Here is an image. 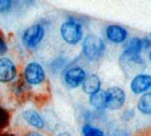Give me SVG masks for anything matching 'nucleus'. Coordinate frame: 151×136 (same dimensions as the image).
Instances as JSON below:
<instances>
[{
	"mask_svg": "<svg viewBox=\"0 0 151 136\" xmlns=\"http://www.w3.org/2000/svg\"><path fill=\"white\" fill-rule=\"evenodd\" d=\"M23 119L29 124L31 126H33V128L35 129H42L44 128V125H45V122L43 119V117L38 113L37 111L34 110H27L23 112Z\"/></svg>",
	"mask_w": 151,
	"mask_h": 136,
	"instance_id": "11",
	"label": "nucleus"
},
{
	"mask_svg": "<svg viewBox=\"0 0 151 136\" xmlns=\"http://www.w3.org/2000/svg\"><path fill=\"white\" fill-rule=\"evenodd\" d=\"M90 105L96 110H105L106 108V97H105V91H98L95 94L90 95L89 99Z\"/></svg>",
	"mask_w": 151,
	"mask_h": 136,
	"instance_id": "12",
	"label": "nucleus"
},
{
	"mask_svg": "<svg viewBox=\"0 0 151 136\" xmlns=\"http://www.w3.org/2000/svg\"><path fill=\"white\" fill-rule=\"evenodd\" d=\"M60 32L63 40L71 45L78 44L83 37V29L81 23H78L77 21H73V19H68V21L63 22L60 28Z\"/></svg>",
	"mask_w": 151,
	"mask_h": 136,
	"instance_id": "2",
	"label": "nucleus"
},
{
	"mask_svg": "<svg viewBox=\"0 0 151 136\" xmlns=\"http://www.w3.org/2000/svg\"><path fill=\"white\" fill-rule=\"evenodd\" d=\"M0 136H12V135H7V134H0Z\"/></svg>",
	"mask_w": 151,
	"mask_h": 136,
	"instance_id": "22",
	"label": "nucleus"
},
{
	"mask_svg": "<svg viewBox=\"0 0 151 136\" xmlns=\"http://www.w3.org/2000/svg\"><path fill=\"white\" fill-rule=\"evenodd\" d=\"M7 123H9V114L4 108L0 107V129L5 128Z\"/></svg>",
	"mask_w": 151,
	"mask_h": 136,
	"instance_id": "16",
	"label": "nucleus"
},
{
	"mask_svg": "<svg viewBox=\"0 0 151 136\" xmlns=\"http://www.w3.org/2000/svg\"><path fill=\"white\" fill-rule=\"evenodd\" d=\"M86 77H87V73L84 72L83 68L72 67L65 73V83L68 87L74 89V87H78L79 85H82V83L86 79Z\"/></svg>",
	"mask_w": 151,
	"mask_h": 136,
	"instance_id": "6",
	"label": "nucleus"
},
{
	"mask_svg": "<svg viewBox=\"0 0 151 136\" xmlns=\"http://www.w3.org/2000/svg\"><path fill=\"white\" fill-rule=\"evenodd\" d=\"M24 79L29 85H40L45 80L44 68L38 62L28 63L24 68Z\"/></svg>",
	"mask_w": 151,
	"mask_h": 136,
	"instance_id": "4",
	"label": "nucleus"
},
{
	"mask_svg": "<svg viewBox=\"0 0 151 136\" xmlns=\"http://www.w3.org/2000/svg\"><path fill=\"white\" fill-rule=\"evenodd\" d=\"M138 110L143 114L151 115V92H145L139 99L138 102Z\"/></svg>",
	"mask_w": 151,
	"mask_h": 136,
	"instance_id": "13",
	"label": "nucleus"
},
{
	"mask_svg": "<svg viewBox=\"0 0 151 136\" xmlns=\"http://www.w3.org/2000/svg\"><path fill=\"white\" fill-rule=\"evenodd\" d=\"M149 58H150V61H151V52H150V55H149Z\"/></svg>",
	"mask_w": 151,
	"mask_h": 136,
	"instance_id": "23",
	"label": "nucleus"
},
{
	"mask_svg": "<svg viewBox=\"0 0 151 136\" xmlns=\"http://www.w3.org/2000/svg\"><path fill=\"white\" fill-rule=\"evenodd\" d=\"M82 132H83V136H105L102 130L95 128V126H93L90 124L84 125L82 129Z\"/></svg>",
	"mask_w": 151,
	"mask_h": 136,
	"instance_id": "15",
	"label": "nucleus"
},
{
	"mask_svg": "<svg viewBox=\"0 0 151 136\" xmlns=\"http://www.w3.org/2000/svg\"><path fill=\"white\" fill-rule=\"evenodd\" d=\"M105 52V44L102 39L96 35H88L83 42V54L88 60L96 61Z\"/></svg>",
	"mask_w": 151,
	"mask_h": 136,
	"instance_id": "1",
	"label": "nucleus"
},
{
	"mask_svg": "<svg viewBox=\"0 0 151 136\" xmlns=\"http://www.w3.org/2000/svg\"><path fill=\"white\" fill-rule=\"evenodd\" d=\"M44 34H45V31L42 24H33L24 31L22 35V42L27 47L33 49L39 45V43L44 38Z\"/></svg>",
	"mask_w": 151,
	"mask_h": 136,
	"instance_id": "3",
	"label": "nucleus"
},
{
	"mask_svg": "<svg viewBox=\"0 0 151 136\" xmlns=\"http://www.w3.org/2000/svg\"><path fill=\"white\" fill-rule=\"evenodd\" d=\"M82 87H83V91L88 95H93V94L100 91V87H101L100 78L96 74L87 75L84 82L82 83Z\"/></svg>",
	"mask_w": 151,
	"mask_h": 136,
	"instance_id": "10",
	"label": "nucleus"
},
{
	"mask_svg": "<svg viewBox=\"0 0 151 136\" xmlns=\"http://www.w3.org/2000/svg\"><path fill=\"white\" fill-rule=\"evenodd\" d=\"M143 45H144V47H150L151 46V40L150 39H143Z\"/></svg>",
	"mask_w": 151,
	"mask_h": 136,
	"instance_id": "19",
	"label": "nucleus"
},
{
	"mask_svg": "<svg viewBox=\"0 0 151 136\" xmlns=\"http://www.w3.org/2000/svg\"><path fill=\"white\" fill-rule=\"evenodd\" d=\"M150 37H151V34H150Z\"/></svg>",
	"mask_w": 151,
	"mask_h": 136,
	"instance_id": "24",
	"label": "nucleus"
},
{
	"mask_svg": "<svg viewBox=\"0 0 151 136\" xmlns=\"http://www.w3.org/2000/svg\"><path fill=\"white\" fill-rule=\"evenodd\" d=\"M106 97V108L119 110L126 102V94L118 86H112L105 91Z\"/></svg>",
	"mask_w": 151,
	"mask_h": 136,
	"instance_id": "5",
	"label": "nucleus"
},
{
	"mask_svg": "<svg viewBox=\"0 0 151 136\" xmlns=\"http://www.w3.org/2000/svg\"><path fill=\"white\" fill-rule=\"evenodd\" d=\"M144 49L143 45V39L139 38H133L127 42L126 44V52H135V54H140V51Z\"/></svg>",
	"mask_w": 151,
	"mask_h": 136,
	"instance_id": "14",
	"label": "nucleus"
},
{
	"mask_svg": "<svg viewBox=\"0 0 151 136\" xmlns=\"http://www.w3.org/2000/svg\"><path fill=\"white\" fill-rule=\"evenodd\" d=\"M26 136H43V135H40L39 132H29V134L26 135Z\"/></svg>",
	"mask_w": 151,
	"mask_h": 136,
	"instance_id": "20",
	"label": "nucleus"
},
{
	"mask_svg": "<svg viewBox=\"0 0 151 136\" xmlns=\"http://www.w3.org/2000/svg\"><path fill=\"white\" fill-rule=\"evenodd\" d=\"M58 136H71V135H70L68 132H60Z\"/></svg>",
	"mask_w": 151,
	"mask_h": 136,
	"instance_id": "21",
	"label": "nucleus"
},
{
	"mask_svg": "<svg viewBox=\"0 0 151 136\" xmlns=\"http://www.w3.org/2000/svg\"><path fill=\"white\" fill-rule=\"evenodd\" d=\"M151 87V75L150 74H138L133 78L130 83V90L133 94H145Z\"/></svg>",
	"mask_w": 151,
	"mask_h": 136,
	"instance_id": "8",
	"label": "nucleus"
},
{
	"mask_svg": "<svg viewBox=\"0 0 151 136\" xmlns=\"http://www.w3.org/2000/svg\"><path fill=\"white\" fill-rule=\"evenodd\" d=\"M17 71L15 63L10 58H0V83H10L16 78Z\"/></svg>",
	"mask_w": 151,
	"mask_h": 136,
	"instance_id": "7",
	"label": "nucleus"
},
{
	"mask_svg": "<svg viewBox=\"0 0 151 136\" xmlns=\"http://www.w3.org/2000/svg\"><path fill=\"white\" fill-rule=\"evenodd\" d=\"M7 50V45H6V42L4 40V38L0 35V55L5 54Z\"/></svg>",
	"mask_w": 151,
	"mask_h": 136,
	"instance_id": "18",
	"label": "nucleus"
},
{
	"mask_svg": "<svg viewBox=\"0 0 151 136\" xmlns=\"http://www.w3.org/2000/svg\"><path fill=\"white\" fill-rule=\"evenodd\" d=\"M12 0H0V12H5L10 10Z\"/></svg>",
	"mask_w": 151,
	"mask_h": 136,
	"instance_id": "17",
	"label": "nucleus"
},
{
	"mask_svg": "<svg viewBox=\"0 0 151 136\" xmlns=\"http://www.w3.org/2000/svg\"><path fill=\"white\" fill-rule=\"evenodd\" d=\"M107 39L112 43H123L127 39V31L117 24H111L106 28Z\"/></svg>",
	"mask_w": 151,
	"mask_h": 136,
	"instance_id": "9",
	"label": "nucleus"
}]
</instances>
